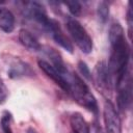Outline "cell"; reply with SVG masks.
Wrapping results in <instances>:
<instances>
[{"label": "cell", "mask_w": 133, "mask_h": 133, "mask_svg": "<svg viewBox=\"0 0 133 133\" xmlns=\"http://www.w3.org/2000/svg\"><path fill=\"white\" fill-rule=\"evenodd\" d=\"M109 42L111 54L107 65L116 83L130 68V48L126 41L124 29L118 22H114L110 26Z\"/></svg>", "instance_id": "cell-1"}, {"label": "cell", "mask_w": 133, "mask_h": 133, "mask_svg": "<svg viewBox=\"0 0 133 133\" xmlns=\"http://www.w3.org/2000/svg\"><path fill=\"white\" fill-rule=\"evenodd\" d=\"M66 82L69 84V92L72 95L74 100L86 108L87 110L98 113V104L96 101V98L89 90L88 86L84 83V81L75 73L66 74L65 75Z\"/></svg>", "instance_id": "cell-2"}, {"label": "cell", "mask_w": 133, "mask_h": 133, "mask_svg": "<svg viewBox=\"0 0 133 133\" xmlns=\"http://www.w3.org/2000/svg\"><path fill=\"white\" fill-rule=\"evenodd\" d=\"M68 30L75 42V44L78 46V48L85 54H88L92 51V39L85 30V28L75 19H70L66 23Z\"/></svg>", "instance_id": "cell-3"}, {"label": "cell", "mask_w": 133, "mask_h": 133, "mask_svg": "<svg viewBox=\"0 0 133 133\" xmlns=\"http://www.w3.org/2000/svg\"><path fill=\"white\" fill-rule=\"evenodd\" d=\"M117 87V103L121 110L130 109L132 103V77L131 68L115 83Z\"/></svg>", "instance_id": "cell-4"}, {"label": "cell", "mask_w": 133, "mask_h": 133, "mask_svg": "<svg viewBox=\"0 0 133 133\" xmlns=\"http://www.w3.org/2000/svg\"><path fill=\"white\" fill-rule=\"evenodd\" d=\"M24 4V14L26 18H29L39 24L45 30L48 29L51 19L48 18L45 7L38 2H23Z\"/></svg>", "instance_id": "cell-5"}, {"label": "cell", "mask_w": 133, "mask_h": 133, "mask_svg": "<svg viewBox=\"0 0 133 133\" xmlns=\"http://www.w3.org/2000/svg\"><path fill=\"white\" fill-rule=\"evenodd\" d=\"M103 118L106 133H122V123L114 105L106 100L103 108Z\"/></svg>", "instance_id": "cell-6"}, {"label": "cell", "mask_w": 133, "mask_h": 133, "mask_svg": "<svg viewBox=\"0 0 133 133\" xmlns=\"http://www.w3.org/2000/svg\"><path fill=\"white\" fill-rule=\"evenodd\" d=\"M95 80L98 86L103 90V92H110L113 88V77L109 71L108 65L104 61L98 62L95 69Z\"/></svg>", "instance_id": "cell-7"}, {"label": "cell", "mask_w": 133, "mask_h": 133, "mask_svg": "<svg viewBox=\"0 0 133 133\" xmlns=\"http://www.w3.org/2000/svg\"><path fill=\"white\" fill-rule=\"evenodd\" d=\"M37 63H38L39 69H41L50 79H52V80L55 82V84H57V85H58L61 89H63L64 91L69 92V84H68L65 78H64L51 63L47 62V61L44 60V59H39V60L37 61Z\"/></svg>", "instance_id": "cell-8"}, {"label": "cell", "mask_w": 133, "mask_h": 133, "mask_svg": "<svg viewBox=\"0 0 133 133\" xmlns=\"http://www.w3.org/2000/svg\"><path fill=\"white\" fill-rule=\"evenodd\" d=\"M48 32L51 33L53 39L60 46L62 47L64 50H66L68 52L70 53H73V45L72 43L70 42V39L64 35V33L62 32L60 26H59V23L55 20H52L50 21V24H49V27L47 29Z\"/></svg>", "instance_id": "cell-9"}, {"label": "cell", "mask_w": 133, "mask_h": 133, "mask_svg": "<svg viewBox=\"0 0 133 133\" xmlns=\"http://www.w3.org/2000/svg\"><path fill=\"white\" fill-rule=\"evenodd\" d=\"M0 29L6 33H10L15 29V16L3 6H0Z\"/></svg>", "instance_id": "cell-10"}, {"label": "cell", "mask_w": 133, "mask_h": 133, "mask_svg": "<svg viewBox=\"0 0 133 133\" xmlns=\"http://www.w3.org/2000/svg\"><path fill=\"white\" fill-rule=\"evenodd\" d=\"M19 41L20 43L26 47L29 50L32 51H37L42 48L41 44L38 43V41L36 39V37L27 29H21L19 31Z\"/></svg>", "instance_id": "cell-11"}, {"label": "cell", "mask_w": 133, "mask_h": 133, "mask_svg": "<svg viewBox=\"0 0 133 133\" xmlns=\"http://www.w3.org/2000/svg\"><path fill=\"white\" fill-rule=\"evenodd\" d=\"M45 53L50 58V60L52 62L51 64L64 77L69 72L66 70V66H65V64H64V62H63L60 54L56 50H54L53 48H49V47H46L45 48Z\"/></svg>", "instance_id": "cell-12"}, {"label": "cell", "mask_w": 133, "mask_h": 133, "mask_svg": "<svg viewBox=\"0 0 133 133\" xmlns=\"http://www.w3.org/2000/svg\"><path fill=\"white\" fill-rule=\"evenodd\" d=\"M70 122H71L73 133H90L88 124L80 113L78 112L73 113Z\"/></svg>", "instance_id": "cell-13"}, {"label": "cell", "mask_w": 133, "mask_h": 133, "mask_svg": "<svg viewBox=\"0 0 133 133\" xmlns=\"http://www.w3.org/2000/svg\"><path fill=\"white\" fill-rule=\"evenodd\" d=\"M8 75L11 78H20L23 76H32L33 72L27 63L22 61H17V63L10 66V70L8 71Z\"/></svg>", "instance_id": "cell-14"}, {"label": "cell", "mask_w": 133, "mask_h": 133, "mask_svg": "<svg viewBox=\"0 0 133 133\" xmlns=\"http://www.w3.org/2000/svg\"><path fill=\"white\" fill-rule=\"evenodd\" d=\"M97 15H98V18H99L100 22L102 24H105L108 21V18H109V5L104 1L100 2L98 4Z\"/></svg>", "instance_id": "cell-15"}, {"label": "cell", "mask_w": 133, "mask_h": 133, "mask_svg": "<svg viewBox=\"0 0 133 133\" xmlns=\"http://www.w3.org/2000/svg\"><path fill=\"white\" fill-rule=\"evenodd\" d=\"M65 6H68L70 12L73 16H80L81 11H82V5L80 4V2L78 1H66L63 3Z\"/></svg>", "instance_id": "cell-16"}, {"label": "cell", "mask_w": 133, "mask_h": 133, "mask_svg": "<svg viewBox=\"0 0 133 133\" xmlns=\"http://www.w3.org/2000/svg\"><path fill=\"white\" fill-rule=\"evenodd\" d=\"M133 19V11H132V2L128 3V10H127V23H128V33H129V37L130 39L132 38V22Z\"/></svg>", "instance_id": "cell-17"}, {"label": "cell", "mask_w": 133, "mask_h": 133, "mask_svg": "<svg viewBox=\"0 0 133 133\" xmlns=\"http://www.w3.org/2000/svg\"><path fill=\"white\" fill-rule=\"evenodd\" d=\"M7 97H8V90L5 86V84L3 83L2 79L0 78V104L5 103Z\"/></svg>", "instance_id": "cell-18"}, {"label": "cell", "mask_w": 133, "mask_h": 133, "mask_svg": "<svg viewBox=\"0 0 133 133\" xmlns=\"http://www.w3.org/2000/svg\"><path fill=\"white\" fill-rule=\"evenodd\" d=\"M78 66H79V70H80L81 74H82L86 79L90 80V79H91V74H90V71H89L88 66L86 65V63L83 62V61H79Z\"/></svg>", "instance_id": "cell-19"}, {"label": "cell", "mask_w": 133, "mask_h": 133, "mask_svg": "<svg viewBox=\"0 0 133 133\" xmlns=\"http://www.w3.org/2000/svg\"><path fill=\"white\" fill-rule=\"evenodd\" d=\"M94 133H103V131H102V129H101V127L100 126H95L94 127Z\"/></svg>", "instance_id": "cell-20"}, {"label": "cell", "mask_w": 133, "mask_h": 133, "mask_svg": "<svg viewBox=\"0 0 133 133\" xmlns=\"http://www.w3.org/2000/svg\"><path fill=\"white\" fill-rule=\"evenodd\" d=\"M27 133H38L36 130H34L33 128H29L28 130H27Z\"/></svg>", "instance_id": "cell-21"}]
</instances>
